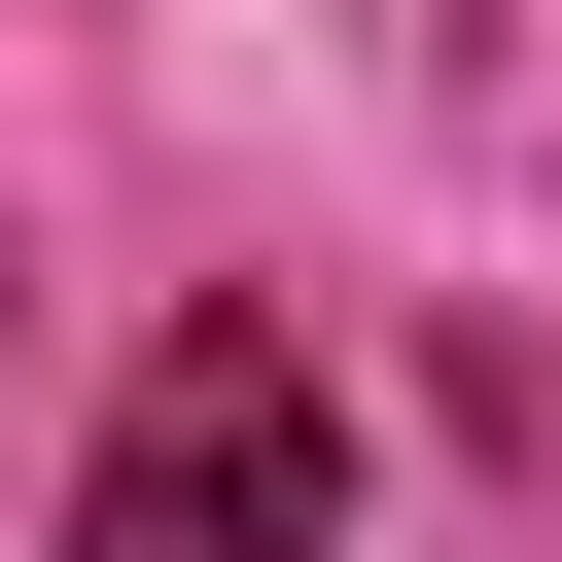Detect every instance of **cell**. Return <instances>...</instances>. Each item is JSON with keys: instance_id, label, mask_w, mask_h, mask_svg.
I'll return each mask as SVG.
<instances>
[{"instance_id": "obj_1", "label": "cell", "mask_w": 562, "mask_h": 562, "mask_svg": "<svg viewBox=\"0 0 562 562\" xmlns=\"http://www.w3.org/2000/svg\"><path fill=\"white\" fill-rule=\"evenodd\" d=\"M70 562H351V386L281 316H176L140 422H105V492H70Z\"/></svg>"}]
</instances>
